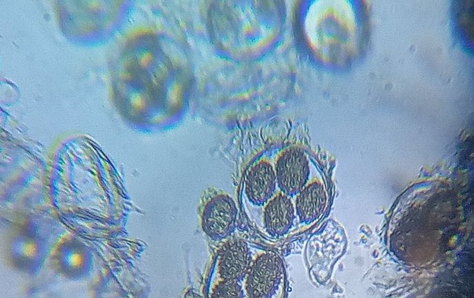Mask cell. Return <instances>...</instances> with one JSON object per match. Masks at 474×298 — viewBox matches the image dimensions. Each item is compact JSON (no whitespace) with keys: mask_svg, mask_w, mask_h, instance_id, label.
<instances>
[{"mask_svg":"<svg viewBox=\"0 0 474 298\" xmlns=\"http://www.w3.org/2000/svg\"><path fill=\"white\" fill-rule=\"evenodd\" d=\"M283 263L274 253L268 252L252 260L245 276V289L249 297H272L279 288Z\"/></svg>","mask_w":474,"mask_h":298,"instance_id":"cell-1","label":"cell"},{"mask_svg":"<svg viewBox=\"0 0 474 298\" xmlns=\"http://www.w3.org/2000/svg\"><path fill=\"white\" fill-rule=\"evenodd\" d=\"M50 261L57 273L71 279L86 277L92 265L89 249L74 238H67L58 242L52 253Z\"/></svg>","mask_w":474,"mask_h":298,"instance_id":"cell-2","label":"cell"},{"mask_svg":"<svg viewBox=\"0 0 474 298\" xmlns=\"http://www.w3.org/2000/svg\"><path fill=\"white\" fill-rule=\"evenodd\" d=\"M277 184L288 196L297 195L307 184L310 168L305 152L298 148H290L278 157L275 165Z\"/></svg>","mask_w":474,"mask_h":298,"instance_id":"cell-3","label":"cell"},{"mask_svg":"<svg viewBox=\"0 0 474 298\" xmlns=\"http://www.w3.org/2000/svg\"><path fill=\"white\" fill-rule=\"evenodd\" d=\"M237 209L234 200L228 195L219 194L212 198L202 213V228L211 238H226L235 227Z\"/></svg>","mask_w":474,"mask_h":298,"instance_id":"cell-4","label":"cell"},{"mask_svg":"<svg viewBox=\"0 0 474 298\" xmlns=\"http://www.w3.org/2000/svg\"><path fill=\"white\" fill-rule=\"evenodd\" d=\"M250 251L242 240L224 244L219 251L218 273L222 279L240 281L245 277L252 262Z\"/></svg>","mask_w":474,"mask_h":298,"instance_id":"cell-5","label":"cell"},{"mask_svg":"<svg viewBox=\"0 0 474 298\" xmlns=\"http://www.w3.org/2000/svg\"><path fill=\"white\" fill-rule=\"evenodd\" d=\"M277 186L275 171L266 161H261L248 172L245 192L248 199L255 205L267 203L273 196Z\"/></svg>","mask_w":474,"mask_h":298,"instance_id":"cell-6","label":"cell"},{"mask_svg":"<svg viewBox=\"0 0 474 298\" xmlns=\"http://www.w3.org/2000/svg\"><path fill=\"white\" fill-rule=\"evenodd\" d=\"M7 250L12 264L21 271L36 270L43 259V244L39 238L30 233H21L12 237Z\"/></svg>","mask_w":474,"mask_h":298,"instance_id":"cell-7","label":"cell"},{"mask_svg":"<svg viewBox=\"0 0 474 298\" xmlns=\"http://www.w3.org/2000/svg\"><path fill=\"white\" fill-rule=\"evenodd\" d=\"M294 217V207L288 196L283 193L272 198L263 211L265 228L272 236H280L287 233Z\"/></svg>","mask_w":474,"mask_h":298,"instance_id":"cell-8","label":"cell"},{"mask_svg":"<svg viewBox=\"0 0 474 298\" xmlns=\"http://www.w3.org/2000/svg\"><path fill=\"white\" fill-rule=\"evenodd\" d=\"M295 208L299 220L309 224L322 214L326 201L323 185L318 181L306 185L297 194Z\"/></svg>","mask_w":474,"mask_h":298,"instance_id":"cell-9","label":"cell"},{"mask_svg":"<svg viewBox=\"0 0 474 298\" xmlns=\"http://www.w3.org/2000/svg\"><path fill=\"white\" fill-rule=\"evenodd\" d=\"M243 291L239 281L222 279L213 288V297H241Z\"/></svg>","mask_w":474,"mask_h":298,"instance_id":"cell-10","label":"cell"}]
</instances>
